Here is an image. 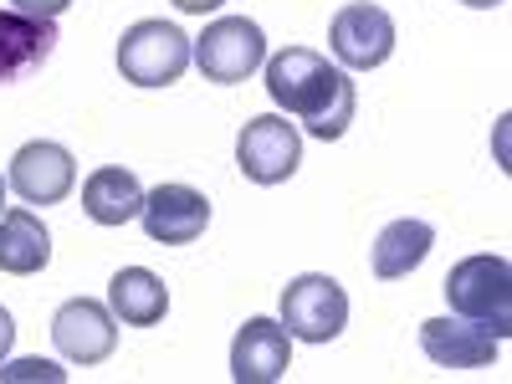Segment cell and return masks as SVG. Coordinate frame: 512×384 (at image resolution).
I'll list each match as a JSON object with an SVG mask.
<instances>
[{"label":"cell","instance_id":"1","mask_svg":"<svg viewBox=\"0 0 512 384\" xmlns=\"http://www.w3.org/2000/svg\"><path fill=\"white\" fill-rule=\"evenodd\" d=\"M267 93L287 118H297L323 144L344 139L354 123V108H359L349 72L308 47H287V52L267 57Z\"/></svg>","mask_w":512,"mask_h":384},{"label":"cell","instance_id":"2","mask_svg":"<svg viewBox=\"0 0 512 384\" xmlns=\"http://www.w3.org/2000/svg\"><path fill=\"white\" fill-rule=\"evenodd\" d=\"M446 303L456 318H472L482 328H492L497 338L512 333V267L507 256H466V262H456L446 272Z\"/></svg>","mask_w":512,"mask_h":384},{"label":"cell","instance_id":"3","mask_svg":"<svg viewBox=\"0 0 512 384\" xmlns=\"http://www.w3.org/2000/svg\"><path fill=\"white\" fill-rule=\"evenodd\" d=\"M190 62L200 67L205 82L231 88V82H246L256 67H267V36L246 16H221L190 41Z\"/></svg>","mask_w":512,"mask_h":384},{"label":"cell","instance_id":"4","mask_svg":"<svg viewBox=\"0 0 512 384\" xmlns=\"http://www.w3.org/2000/svg\"><path fill=\"white\" fill-rule=\"evenodd\" d=\"M190 67V36L169 21H139L118 41V72L134 88H169Z\"/></svg>","mask_w":512,"mask_h":384},{"label":"cell","instance_id":"5","mask_svg":"<svg viewBox=\"0 0 512 384\" xmlns=\"http://www.w3.org/2000/svg\"><path fill=\"white\" fill-rule=\"evenodd\" d=\"M349 323V292L338 287L328 272L292 277L282 287V328L303 344H333Z\"/></svg>","mask_w":512,"mask_h":384},{"label":"cell","instance_id":"6","mask_svg":"<svg viewBox=\"0 0 512 384\" xmlns=\"http://www.w3.org/2000/svg\"><path fill=\"white\" fill-rule=\"evenodd\" d=\"M236 164L251 185H282L297 175V164H303V134H297V123H287L282 113H262L241 128L236 139Z\"/></svg>","mask_w":512,"mask_h":384},{"label":"cell","instance_id":"7","mask_svg":"<svg viewBox=\"0 0 512 384\" xmlns=\"http://www.w3.org/2000/svg\"><path fill=\"white\" fill-rule=\"evenodd\" d=\"M328 47H333L338 67L374 72V67L390 62V52H395V21H390V11L369 6V0H354V6H344L333 16Z\"/></svg>","mask_w":512,"mask_h":384},{"label":"cell","instance_id":"8","mask_svg":"<svg viewBox=\"0 0 512 384\" xmlns=\"http://www.w3.org/2000/svg\"><path fill=\"white\" fill-rule=\"evenodd\" d=\"M6 185L26 200V205H62L77 185V159L72 149L52 144V139H36V144H21L16 159H11V175Z\"/></svg>","mask_w":512,"mask_h":384},{"label":"cell","instance_id":"9","mask_svg":"<svg viewBox=\"0 0 512 384\" xmlns=\"http://www.w3.org/2000/svg\"><path fill=\"white\" fill-rule=\"evenodd\" d=\"M139 221H144L149 241H159V246H190L210 226V200L195 185H154V190H144Z\"/></svg>","mask_w":512,"mask_h":384},{"label":"cell","instance_id":"10","mask_svg":"<svg viewBox=\"0 0 512 384\" xmlns=\"http://www.w3.org/2000/svg\"><path fill=\"white\" fill-rule=\"evenodd\" d=\"M52 338H57L62 359L88 369V364H103L118 349V318H113V308L93 303V297H72V303H62L57 318H52Z\"/></svg>","mask_w":512,"mask_h":384},{"label":"cell","instance_id":"11","mask_svg":"<svg viewBox=\"0 0 512 384\" xmlns=\"http://www.w3.org/2000/svg\"><path fill=\"white\" fill-rule=\"evenodd\" d=\"M420 349L441 369H487L497 364L502 338L472 318H425L420 323Z\"/></svg>","mask_w":512,"mask_h":384},{"label":"cell","instance_id":"12","mask_svg":"<svg viewBox=\"0 0 512 384\" xmlns=\"http://www.w3.org/2000/svg\"><path fill=\"white\" fill-rule=\"evenodd\" d=\"M292 369V333L272 318H246L231 344V379L236 384H277Z\"/></svg>","mask_w":512,"mask_h":384},{"label":"cell","instance_id":"13","mask_svg":"<svg viewBox=\"0 0 512 384\" xmlns=\"http://www.w3.org/2000/svg\"><path fill=\"white\" fill-rule=\"evenodd\" d=\"M57 52V21H36L21 11H0V88Z\"/></svg>","mask_w":512,"mask_h":384},{"label":"cell","instance_id":"14","mask_svg":"<svg viewBox=\"0 0 512 384\" xmlns=\"http://www.w3.org/2000/svg\"><path fill=\"white\" fill-rule=\"evenodd\" d=\"M82 210H88V221H98V226H128V221H139V210H144L139 175H134V169H123V164L93 169V175L82 180Z\"/></svg>","mask_w":512,"mask_h":384},{"label":"cell","instance_id":"15","mask_svg":"<svg viewBox=\"0 0 512 384\" xmlns=\"http://www.w3.org/2000/svg\"><path fill=\"white\" fill-rule=\"evenodd\" d=\"M47 262H52V236L36 210H26V205L0 210V272L36 277Z\"/></svg>","mask_w":512,"mask_h":384},{"label":"cell","instance_id":"16","mask_svg":"<svg viewBox=\"0 0 512 384\" xmlns=\"http://www.w3.org/2000/svg\"><path fill=\"white\" fill-rule=\"evenodd\" d=\"M108 308H113V318L128 323V328H154V323H164V313H169V287H164L149 267H123V272H113V282H108Z\"/></svg>","mask_w":512,"mask_h":384},{"label":"cell","instance_id":"17","mask_svg":"<svg viewBox=\"0 0 512 384\" xmlns=\"http://www.w3.org/2000/svg\"><path fill=\"white\" fill-rule=\"evenodd\" d=\"M431 246H436V231L425 226V221H415V216L390 221V226L374 236L369 267H374V277H384V282H400V277H410V272L425 262V256H431Z\"/></svg>","mask_w":512,"mask_h":384},{"label":"cell","instance_id":"18","mask_svg":"<svg viewBox=\"0 0 512 384\" xmlns=\"http://www.w3.org/2000/svg\"><path fill=\"white\" fill-rule=\"evenodd\" d=\"M0 379H62V369L47 364V359H21L11 369H0Z\"/></svg>","mask_w":512,"mask_h":384},{"label":"cell","instance_id":"19","mask_svg":"<svg viewBox=\"0 0 512 384\" xmlns=\"http://www.w3.org/2000/svg\"><path fill=\"white\" fill-rule=\"evenodd\" d=\"M67 6H72V0H11V11H21V16H36V21H57Z\"/></svg>","mask_w":512,"mask_h":384},{"label":"cell","instance_id":"20","mask_svg":"<svg viewBox=\"0 0 512 384\" xmlns=\"http://www.w3.org/2000/svg\"><path fill=\"white\" fill-rule=\"evenodd\" d=\"M11 344H16V318L0 308V364H6V354H11Z\"/></svg>","mask_w":512,"mask_h":384},{"label":"cell","instance_id":"21","mask_svg":"<svg viewBox=\"0 0 512 384\" xmlns=\"http://www.w3.org/2000/svg\"><path fill=\"white\" fill-rule=\"evenodd\" d=\"M175 6H180L185 16H210V11H221L226 0H175Z\"/></svg>","mask_w":512,"mask_h":384},{"label":"cell","instance_id":"22","mask_svg":"<svg viewBox=\"0 0 512 384\" xmlns=\"http://www.w3.org/2000/svg\"><path fill=\"white\" fill-rule=\"evenodd\" d=\"M461 6H472V11H492V6H502V0H461Z\"/></svg>","mask_w":512,"mask_h":384},{"label":"cell","instance_id":"23","mask_svg":"<svg viewBox=\"0 0 512 384\" xmlns=\"http://www.w3.org/2000/svg\"><path fill=\"white\" fill-rule=\"evenodd\" d=\"M6 190H11V185H6V180H0V210H6Z\"/></svg>","mask_w":512,"mask_h":384}]
</instances>
